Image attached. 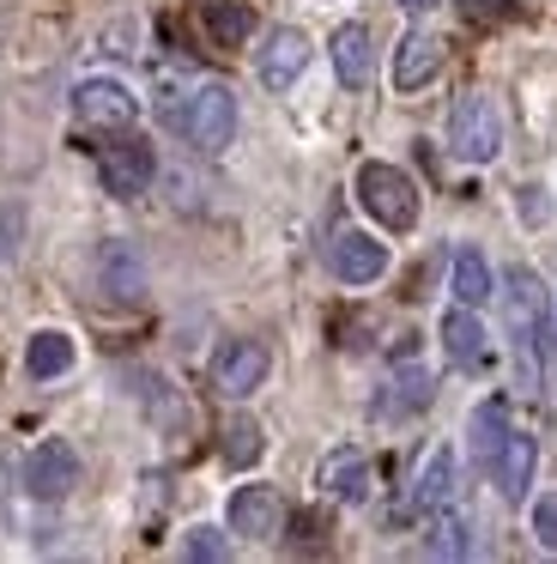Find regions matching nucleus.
Instances as JSON below:
<instances>
[{
  "label": "nucleus",
  "mask_w": 557,
  "mask_h": 564,
  "mask_svg": "<svg viewBox=\"0 0 557 564\" xmlns=\"http://www.w3.org/2000/svg\"><path fill=\"white\" fill-rule=\"evenodd\" d=\"M503 310H509V334H515V358H521V389H539V346L551 334V292L533 268H509L503 273Z\"/></svg>",
  "instance_id": "nucleus-1"
},
{
  "label": "nucleus",
  "mask_w": 557,
  "mask_h": 564,
  "mask_svg": "<svg viewBox=\"0 0 557 564\" xmlns=\"http://www.w3.org/2000/svg\"><path fill=\"white\" fill-rule=\"evenodd\" d=\"M170 122L182 128V140H188L194 152H225L230 140H237V98H230V86L206 79V86H194L188 98L176 104Z\"/></svg>",
  "instance_id": "nucleus-2"
},
{
  "label": "nucleus",
  "mask_w": 557,
  "mask_h": 564,
  "mask_svg": "<svg viewBox=\"0 0 557 564\" xmlns=\"http://www.w3.org/2000/svg\"><path fill=\"white\" fill-rule=\"evenodd\" d=\"M358 200L387 231H412L418 225V183L400 164H358Z\"/></svg>",
  "instance_id": "nucleus-3"
},
{
  "label": "nucleus",
  "mask_w": 557,
  "mask_h": 564,
  "mask_svg": "<svg viewBox=\"0 0 557 564\" xmlns=\"http://www.w3.org/2000/svg\"><path fill=\"white\" fill-rule=\"evenodd\" d=\"M448 147H455L460 164H491L503 152V110L484 91H467V98L448 110Z\"/></svg>",
  "instance_id": "nucleus-4"
},
{
  "label": "nucleus",
  "mask_w": 557,
  "mask_h": 564,
  "mask_svg": "<svg viewBox=\"0 0 557 564\" xmlns=\"http://www.w3.org/2000/svg\"><path fill=\"white\" fill-rule=\"evenodd\" d=\"M73 486H79V449L67 437H43L31 449V462H24V491L36 503H61Z\"/></svg>",
  "instance_id": "nucleus-5"
},
{
  "label": "nucleus",
  "mask_w": 557,
  "mask_h": 564,
  "mask_svg": "<svg viewBox=\"0 0 557 564\" xmlns=\"http://www.w3.org/2000/svg\"><path fill=\"white\" fill-rule=\"evenodd\" d=\"M97 176H103V188L116 200H140L157 176V159H152L145 140H116V147L97 152Z\"/></svg>",
  "instance_id": "nucleus-6"
},
{
  "label": "nucleus",
  "mask_w": 557,
  "mask_h": 564,
  "mask_svg": "<svg viewBox=\"0 0 557 564\" xmlns=\"http://www.w3.org/2000/svg\"><path fill=\"white\" fill-rule=\"evenodd\" d=\"M73 116H79L85 128L121 134V128H133V116H140V98H133L121 79H85V86L73 91Z\"/></svg>",
  "instance_id": "nucleus-7"
},
{
  "label": "nucleus",
  "mask_w": 557,
  "mask_h": 564,
  "mask_svg": "<svg viewBox=\"0 0 557 564\" xmlns=\"http://www.w3.org/2000/svg\"><path fill=\"white\" fill-rule=\"evenodd\" d=\"M266 346L261 340H225L212 352V389L225 394V401H242V394H254L266 382Z\"/></svg>",
  "instance_id": "nucleus-8"
},
{
  "label": "nucleus",
  "mask_w": 557,
  "mask_h": 564,
  "mask_svg": "<svg viewBox=\"0 0 557 564\" xmlns=\"http://www.w3.org/2000/svg\"><path fill=\"white\" fill-rule=\"evenodd\" d=\"M278 528H285V498H278V486H237V498H230V534L273 540Z\"/></svg>",
  "instance_id": "nucleus-9"
},
{
  "label": "nucleus",
  "mask_w": 557,
  "mask_h": 564,
  "mask_svg": "<svg viewBox=\"0 0 557 564\" xmlns=\"http://www.w3.org/2000/svg\"><path fill=\"white\" fill-rule=\"evenodd\" d=\"M327 268H334L346 285H370V280L387 273V249L375 243L370 231H334V243H327Z\"/></svg>",
  "instance_id": "nucleus-10"
},
{
  "label": "nucleus",
  "mask_w": 557,
  "mask_h": 564,
  "mask_svg": "<svg viewBox=\"0 0 557 564\" xmlns=\"http://www.w3.org/2000/svg\"><path fill=\"white\" fill-rule=\"evenodd\" d=\"M97 285H103L116 304H140L145 297V261L128 237H109V243L97 249Z\"/></svg>",
  "instance_id": "nucleus-11"
},
{
  "label": "nucleus",
  "mask_w": 557,
  "mask_h": 564,
  "mask_svg": "<svg viewBox=\"0 0 557 564\" xmlns=\"http://www.w3.org/2000/svg\"><path fill=\"white\" fill-rule=\"evenodd\" d=\"M303 67H309V37H303L297 25H278L273 37H266V50H261V86L266 91H291Z\"/></svg>",
  "instance_id": "nucleus-12"
},
{
  "label": "nucleus",
  "mask_w": 557,
  "mask_h": 564,
  "mask_svg": "<svg viewBox=\"0 0 557 564\" xmlns=\"http://www.w3.org/2000/svg\"><path fill=\"white\" fill-rule=\"evenodd\" d=\"M443 37L436 31H406L400 37V50H394V86L400 91H418V86H430L436 74H443Z\"/></svg>",
  "instance_id": "nucleus-13"
},
{
  "label": "nucleus",
  "mask_w": 557,
  "mask_h": 564,
  "mask_svg": "<svg viewBox=\"0 0 557 564\" xmlns=\"http://www.w3.org/2000/svg\"><path fill=\"white\" fill-rule=\"evenodd\" d=\"M327 55H334V74H339V86H346V91L370 86V74H375V37H370V25H339L334 43H327Z\"/></svg>",
  "instance_id": "nucleus-14"
},
{
  "label": "nucleus",
  "mask_w": 557,
  "mask_h": 564,
  "mask_svg": "<svg viewBox=\"0 0 557 564\" xmlns=\"http://www.w3.org/2000/svg\"><path fill=\"white\" fill-rule=\"evenodd\" d=\"M443 503H455V449L436 443V449L424 455V474H418V486H412V498L400 503V516H436Z\"/></svg>",
  "instance_id": "nucleus-15"
},
{
  "label": "nucleus",
  "mask_w": 557,
  "mask_h": 564,
  "mask_svg": "<svg viewBox=\"0 0 557 564\" xmlns=\"http://www.w3.org/2000/svg\"><path fill=\"white\" fill-rule=\"evenodd\" d=\"M443 352H448V365H455V370H484V365H491V340H484L479 316H472L467 304H455L443 316Z\"/></svg>",
  "instance_id": "nucleus-16"
},
{
  "label": "nucleus",
  "mask_w": 557,
  "mask_h": 564,
  "mask_svg": "<svg viewBox=\"0 0 557 564\" xmlns=\"http://www.w3.org/2000/svg\"><path fill=\"white\" fill-rule=\"evenodd\" d=\"M370 455L363 449H334L321 462V474H315V486L327 491V498H339V503H363L370 498Z\"/></svg>",
  "instance_id": "nucleus-17"
},
{
  "label": "nucleus",
  "mask_w": 557,
  "mask_h": 564,
  "mask_svg": "<svg viewBox=\"0 0 557 564\" xmlns=\"http://www.w3.org/2000/svg\"><path fill=\"white\" fill-rule=\"evenodd\" d=\"M533 462H539L533 437H527V431H509L503 449H496V462H491V479H496V491H503V503H521V498H527V486H533Z\"/></svg>",
  "instance_id": "nucleus-18"
},
{
  "label": "nucleus",
  "mask_w": 557,
  "mask_h": 564,
  "mask_svg": "<svg viewBox=\"0 0 557 564\" xmlns=\"http://www.w3.org/2000/svg\"><path fill=\"white\" fill-rule=\"evenodd\" d=\"M200 25L218 50H242L254 37V7L249 0H200Z\"/></svg>",
  "instance_id": "nucleus-19"
},
{
  "label": "nucleus",
  "mask_w": 557,
  "mask_h": 564,
  "mask_svg": "<svg viewBox=\"0 0 557 564\" xmlns=\"http://www.w3.org/2000/svg\"><path fill=\"white\" fill-rule=\"evenodd\" d=\"M448 292H455V304H467V310H479L484 297L496 292V280H491V268H484L479 249H455V268H448Z\"/></svg>",
  "instance_id": "nucleus-20"
},
{
  "label": "nucleus",
  "mask_w": 557,
  "mask_h": 564,
  "mask_svg": "<svg viewBox=\"0 0 557 564\" xmlns=\"http://www.w3.org/2000/svg\"><path fill=\"white\" fill-rule=\"evenodd\" d=\"M24 370H31L36 382H48V377H67L73 370V340L61 328H43V334H31V346H24Z\"/></svg>",
  "instance_id": "nucleus-21"
},
{
  "label": "nucleus",
  "mask_w": 557,
  "mask_h": 564,
  "mask_svg": "<svg viewBox=\"0 0 557 564\" xmlns=\"http://www.w3.org/2000/svg\"><path fill=\"white\" fill-rule=\"evenodd\" d=\"M387 419H400V413H424V406H430V370H418V365H400L394 370V382H387V394L382 401Z\"/></svg>",
  "instance_id": "nucleus-22"
},
{
  "label": "nucleus",
  "mask_w": 557,
  "mask_h": 564,
  "mask_svg": "<svg viewBox=\"0 0 557 564\" xmlns=\"http://www.w3.org/2000/svg\"><path fill=\"white\" fill-rule=\"evenodd\" d=\"M424 552H430V558H467L472 552V522L460 510H436L430 516V534H424Z\"/></svg>",
  "instance_id": "nucleus-23"
},
{
  "label": "nucleus",
  "mask_w": 557,
  "mask_h": 564,
  "mask_svg": "<svg viewBox=\"0 0 557 564\" xmlns=\"http://www.w3.org/2000/svg\"><path fill=\"white\" fill-rule=\"evenodd\" d=\"M472 462L479 467H491L496 462V449H503V437H509V406L503 401H484V406H472Z\"/></svg>",
  "instance_id": "nucleus-24"
},
{
  "label": "nucleus",
  "mask_w": 557,
  "mask_h": 564,
  "mask_svg": "<svg viewBox=\"0 0 557 564\" xmlns=\"http://www.w3.org/2000/svg\"><path fill=\"white\" fill-rule=\"evenodd\" d=\"M261 449H266V431L254 425L249 413L225 419V462L230 467H254V462H261Z\"/></svg>",
  "instance_id": "nucleus-25"
},
{
  "label": "nucleus",
  "mask_w": 557,
  "mask_h": 564,
  "mask_svg": "<svg viewBox=\"0 0 557 564\" xmlns=\"http://www.w3.org/2000/svg\"><path fill=\"white\" fill-rule=\"evenodd\" d=\"M182 552H188V558H200V564H218V558H225V528H188V540H182Z\"/></svg>",
  "instance_id": "nucleus-26"
},
{
  "label": "nucleus",
  "mask_w": 557,
  "mask_h": 564,
  "mask_svg": "<svg viewBox=\"0 0 557 564\" xmlns=\"http://www.w3.org/2000/svg\"><path fill=\"white\" fill-rule=\"evenodd\" d=\"M467 19H479V25H515L521 7L515 0H467Z\"/></svg>",
  "instance_id": "nucleus-27"
},
{
  "label": "nucleus",
  "mask_w": 557,
  "mask_h": 564,
  "mask_svg": "<svg viewBox=\"0 0 557 564\" xmlns=\"http://www.w3.org/2000/svg\"><path fill=\"white\" fill-rule=\"evenodd\" d=\"M321 540H327V516L321 510L291 516V546H321Z\"/></svg>",
  "instance_id": "nucleus-28"
},
{
  "label": "nucleus",
  "mask_w": 557,
  "mask_h": 564,
  "mask_svg": "<svg viewBox=\"0 0 557 564\" xmlns=\"http://www.w3.org/2000/svg\"><path fill=\"white\" fill-rule=\"evenodd\" d=\"M533 540H539V546H557V491H545V498L533 503Z\"/></svg>",
  "instance_id": "nucleus-29"
},
{
  "label": "nucleus",
  "mask_w": 557,
  "mask_h": 564,
  "mask_svg": "<svg viewBox=\"0 0 557 564\" xmlns=\"http://www.w3.org/2000/svg\"><path fill=\"white\" fill-rule=\"evenodd\" d=\"M521 213H527V219H545V200H539V188H521Z\"/></svg>",
  "instance_id": "nucleus-30"
},
{
  "label": "nucleus",
  "mask_w": 557,
  "mask_h": 564,
  "mask_svg": "<svg viewBox=\"0 0 557 564\" xmlns=\"http://www.w3.org/2000/svg\"><path fill=\"white\" fill-rule=\"evenodd\" d=\"M406 13H430V7H443V0H400Z\"/></svg>",
  "instance_id": "nucleus-31"
}]
</instances>
